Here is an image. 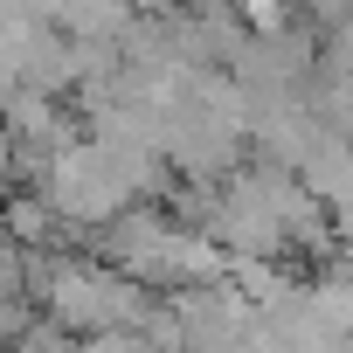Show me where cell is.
Here are the masks:
<instances>
[{
	"label": "cell",
	"mask_w": 353,
	"mask_h": 353,
	"mask_svg": "<svg viewBox=\"0 0 353 353\" xmlns=\"http://www.w3.org/2000/svg\"><path fill=\"white\" fill-rule=\"evenodd\" d=\"M14 173H21V159H14V139H8V125H0V188H8Z\"/></svg>",
	"instance_id": "cell-1"
}]
</instances>
